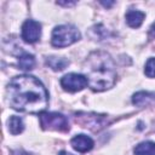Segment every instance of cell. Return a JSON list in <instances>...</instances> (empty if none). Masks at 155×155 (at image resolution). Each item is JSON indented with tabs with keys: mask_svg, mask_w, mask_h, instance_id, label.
Returning a JSON list of instances; mask_svg holds the SVG:
<instances>
[{
	"mask_svg": "<svg viewBox=\"0 0 155 155\" xmlns=\"http://www.w3.org/2000/svg\"><path fill=\"white\" fill-rule=\"evenodd\" d=\"M7 101L12 109L41 114L48 104V93L42 82L31 75L15 76L7 86Z\"/></svg>",
	"mask_w": 155,
	"mask_h": 155,
	"instance_id": "obj_1",
	"label": "cell"
},
{
	"mask_svg": "<svg viewBox=\"0 0 155 155\" xmlns=\"http://www.w3.org/2000/svg\"><path fill=\"white\" fill-rule=\"evenodd\" d=\"M84 71L88 87L94 92L109 90L116 81L115 63L104 51L91 52L84 62Z\"/></svg>",
	"mask_w": 155,
	"mask_h": 155,
	"instance_id": "obj_2",
	"label": "cell"
},
{
	"mask_svg": "<svg viewBox=\"0 0 155 155\" xmlns=\"http://www.w3.org/2000/svg\"><path fill=\"white\" fill-rule=\"evenodd\" d=\"M81 34L79 29L70 24H62L54 27L52 30L51 44L54 47H67L76 41H79Z\"/></svg>",
	"mask_w": 155,
	"mask_h": 155,
	"instance_id": "obj_3",
	"label": "cell"
},
{
	"mask_svg": "<svg viewBox=\"0 0 155 155\" xmlns=\"http://www.w3.org/2000/svg\"><path fill=\"white\" fill-rule=\"evenodd\" d=\"M39 120H40V126H41L42 130L58 131V132H67V131H69L68 119L63 114L42 111L39 115Z\"/></svg>",
	"mask_w": 155,
	"mask_h": 155,
	"instance_id": "obj_4",
	"label": "cell"
},
{
	"mask_svg": "<svg viewBox=\"0 0 155 155\" xmlns=\"http://www.w3.org/2000/svg\"><path fill=\"white\" fill-rule=\"evenodd\" d=\"M87 85H88L87 79L82 74L69 73V74H65L61 79V86L63 87V90H65L68 92H78V91H81Z\"/></svg>",
	"mask_w": 155,
	"mask_h": 155,
	"instance_id": "obj_5",
	"label": "cell"
},
{
	"mask_svg": "<svg viewBox=\"0 0 155 155\" xmlns=\"http://www.w3.org/2000/svg\"><path fill=\"white\" fill-rule=\"evenodd\" d=\"M21 36L25 42H36L41 36V24L34 19H27L22 25Z\"/></svg>",
	"mask_w": 155,
	"mask_h": 155,
	"instance_id": "obj_6",
	"label": "cell"
},
{
	"mask_svg": "<svg viewBox=\"0 0 155 155\" xmlns=\"http://www.w3.org/2000/svg\"><path fill=\"white\" fill-rule=\"evenodd\" d=\"M76 121H79L82 127L90 128L92 131H98L104 127L107 116L105 115H98V114H84V116H78L76 115Z\"/></svg>",
	"mask_w": 155,
	"mask_h": 155,
	"instance_id": "obj_7",
	"label": "cell"
},
{
	"mask_svg": "<svg viewBox=\"0 0 155 155\" xmlns=\"http://www.w3.org/2000/svg\"><path fill=\"white\" fill-rule=\"evenodd\" d=\"M70 144L79 153H87L94 145L92 138H90L86 134H76V136H74L71 138V140H70Z\"/></svg>",
	"mask_w": 155,
	"mask_h": 155,
	"instance_id": "obj_8",
	"label": "cell"
},
{
	"mask_svg": "<svg viewBox=\"0 0 155 155\" xmlns=\"http://www.w3.org/2000/svg\"><path fill=\"white\" fill-rule=\"evenodd\" d=\"M132 103L137 107H147L151 103H155V92H137L132 97Z\"/></svg>",
	"mask_w": 155,
	"mask_h": 155,
	"instance_id": "obj_9",
	"label": "cell"
},
{
	"mask_svg": "<svg viewBox=\"0 0 155 155\" xmlns=\"http://www.w3.org/2000/svg\"><path fill=\"white\" fill-rule=\"evenodd\" d=\"M145 18V13L138 10H130L126 13V22L131 28H139Z\"/></svg>",
	"mask_w": 155,
	"mask_h": 155,
	"instance_id": "obj_10",
	"label": "cell"
},
{
	"mask_svg": "<svg viewBox=\"0 0 155 155\" xmlns=\"http://www.w3.org/2000/svg\"><path fill=\"white\" fill-rule=\"evenodd\" d=\"M87 34L91 39L101 41V40H104L109 36V30L103 24H94L88 29Z\"/></svg>",
	"mask_w": 155,
	"mask_h": 155,
	"instance_id": "obj_11",
	"label": "cell"
},
{
	"mask_svg": "<svg viewBox=\"0 0 155 155\" xmlns=\"http://www.w3.org/2000/svg\"><path fill=\"white\" fill-rule=\"evenodd\" d=\"M46 64L54 71H61L65 69L69 65V61L64 57H56V56H50L46 58Z\"/></svg>",
	"mask_w": 155,
	"mask_h": 155,
	"instance_id": "obj_12",
	"label": "cell"
},
{
	"mask_svg": "<svg viewBox=\"0 0 155 155\" xmlns=\"http://www.w3.org/2000/svg\"><path fill=\"white\" fill-rule=\"evenodd\" d=\"M134 155H155V143L151 140H145L136 145L133 150Z\"/></svg>",
	"mask_w": 155,
	"mask_h": 155,
	"instance_id": "obj_13",
	"label": "cell"
},
{
	"mask_svg": "<svg viewBox=\"0 0 155 155\" xmlns=\"http://www.w3.org/2000/svg\"><path fill=\"white\" fill-rule=\"evenodd\" d=\"M7 126H8V131H10V133L13 134V136L22 133L23 130H24V124H23L22 117L16 116V115H13V116H11V117L8 119V121H7Z\"/></svg>",
	"mask_w": 155,
	"mask_h": 155,
	"instance_id": "obj_14",
	"label": "cell"
},
{
	"mask_svg": "<svg viewBox=\"0 0 155 155\" xmlns=\"http://www.w3.org/2000/svg\"><path fill=\"white\" fill-rule=\"evenodd\" d=\"M35 65V58L31 53L23 52L18 57V67L22 70H31Z\"/></svg>",
	"mask_w": 155,
	"mask_h": 155,
	"instance_id": "obj_15",
	"label": "cell"
},
{
	"mask_svg": "<svg viewBox=\"0 0 155 155\" xmlns=\"http://www.w3.org/2000/svg\"><path fill=\"white\" fill-rule=\"evenodd\" d=\"M144 73L148 78H155V57H151L147 61Z\"/></svg>",
	"mask_w": 155,
	"mask_h": 155,
	"instance_id": "obj_16",
	"label": "cell"
},
{
	"mask_svg": "<svg viewBox=\"0 0 155 155\" xmlns=\"http://www.w3.org/2000/svg\"><path fill=\"white\" fill-rule=\"evenodd\" d=\"M101 4H102L104 7H111L115 2H114V1H101Z\"/></svg>",
	"mask_w": 155,
	"mask_h": 155,
	"instance_id": "obj_17",
	"label": "cell"
},
{
	"mask_svg": "<svg viewBox=\"0 0 155 155\" xmlns=\"http://www.w3.org/2000/svg\"><path fill=\"white\" fill-rule=\"evenodd\" d=\"M13 155H31V154H29V153H27L24 150H16L13 153Z\"/></svg>",
	"mask_w": 155,
	"mask_h": 155,
	"instance_id": "obj_18",
	"label": "cell"
},
{
	"mask_svg": "<svg viewBox=\"0 0 155 155\" xmlns=\"http://www.w3.org/2000/svg\"><path fill=\"white\" fill-rule=\"evenodd\" d=\"M58 155H73V154H70V153H68V151H65V150H62V151L58 153Z\"/></svg>",
	"mask_w": 155,
	"mask_h": 155,
	"instance_id": "obj_19",
	"label": "cell"
},
{
	"mask_svg": "<svg viewBox=\"0 0 155 155\" xmlns=\"http://www.w3.org/2000/svg\"><path fill=\"white\" fill-rule=\"evenodd\" d=\"M150 34L155 35V23H153V25H151V28H150Z\"/></svg>",
	"mask_w": 155,
	"mask_h": 155,
	"instance_id": "obj_20",
	"label": "cell"
}]
</instances>
